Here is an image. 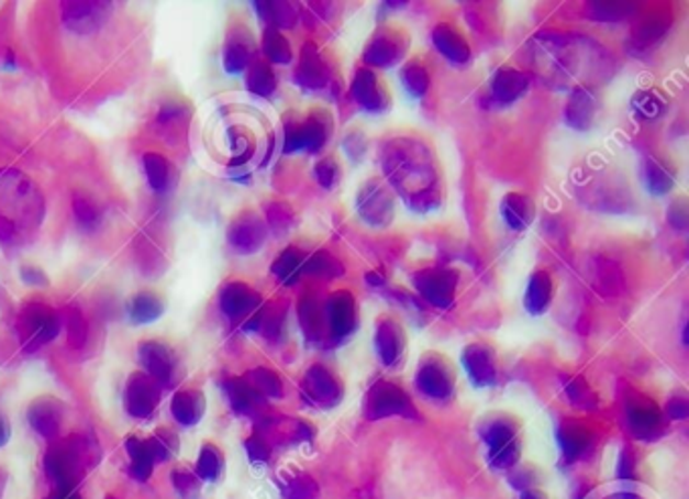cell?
Returning <instances> with one entry per match:
<instances>
[{"label": "cell", "mask_w": 689, "mask_h": 499, "mask_svg": "<svg viewBox=\"0 0 689 499\" xmlns=\"http://www.w3.org/2000/svg\"><path fill=\"white\" fill-rule=\"evenodd\" d=\"M459 275L453 269L445 267H433V269H421L413 275V286L416 293L423 300L437 308V310H449L457 293Z\"/></svg>", "instance_id": "7"}, {"label": "cell", "mask_w": 689, "mask_h": 499, "mask_svg": "<svg viewBox=\"0 0 689 499\" xmlns=\"http://www.w3.org/2000/svg\"><path fill=\"white\" fill-rule=\"evenodd\" d=\"M375 348L385 364H397L407 348V334L399 318L392 313L378 315L375 325Z\"/></svg>", "instance_id": "11"}, {"label": "cell", "mask_w": 689, "mask_h": 499, "mask_svg": "<svg viewBox=\"0 0 689 499\" xmlns=\"http://www.w3.org/2000/svg\"><path fill=\"white\" fill-rule=\"evenodd\" d=\"M431 41H433V47L437 49L438 55L452 65L462 67L471 59L469 41L465 37L464 31L452 21H441L433 26Z\"/></svg>", "instance_id": "10"}, {"label": "cell", "mask_w": 689, "mask_h": 499, "mask_svg": "<svg viewBox=\"0 0 689 499\" xmlns=\"http://www.w3.org/2000/svg\"><path fill=\"white\" fill-rule=\"evenodd\" d=\"M303 269L312 279H332L342 275V265L327 253H315L312 257H308Z\"/></svg>", "instance_id": "20"}, {"label": "cell", "mask_w": 689, "mask_h": 499, "mask_svg": "<svg viewBox=\"0 0 689 499\" xmlns=\"http://www.w3.org/2000/svg\"><path fill=\"white\" fill-rule=\"evenodd\" d=\"M334 118L326 108H312L305 115L293 120L286 134L288 152H308L320 154L324 152L332 134H334Z\"/></svg>", "instance_id": "3"}, {"label": "cell", "mask_w": 689, "mask_h": 499, "mask_svg": "<svg viewBox=\"0 0 689 499\" xmlns=\"http://www.w3.org/2000/svg\"><path fill=\"white\" fill-rule=\"evenodd\" d=\"M352 103L370 115H380L387 112L392 103L389 84L375 69L360 65L352 76L348 89Z\"/></svg>", "instance_id": "5"}, {"label": "cell", "mask_w": 689, "mask_h": 499, "mask_svg": "<svg viewBox=\"0 0 689 499\" xmlns=\"http://www.w3.org/2000/svg\"><path fill=\"white\" fill-rule=\"evenodd\" d=\"M419 388L433 397V399H443L452 392L453 388V373L449 368V363L438 356V354H426L419 368Z\"/></svg>", "instance_id": "12"}, {"label": "cell", "mask_w": 689, "mask_h": 499, "mask_svg": "<svg viewBox=\"0 0 689 499\" xmlns=\"http://www.w3.org/2000/svg\"><path fill=\"white\" fill-rule=\"evenodd\" d=\"M324 330L334 337L351 336L358 325V303L348 289H338L322 301Z\"/></svg>", "instance_id": "8"}, {"label": "cell", "mask_w": 689, "mask_h": 499, "mask_svg": "<svg viewBox=\"0 0 689 499\" xmlns=\"http://www.w3.org/2000/svg\"><path fill=\"white\" fill-rule=\"evenodd\" d=\"M342 164L334 154L322 156L318 163L313 164V178L315 182L326 190H334L342 182Z\"/></svg>", "instance_id": "19"}, {"label": "cell", "mask_w": 689, "mask_h": 499, "mask_svg": "<svg viewBox=\"0 0 689 499\" xmlns=\"http://www.w3.org/2000/svg\"><path fill=\"white\" fill-rule=\"evenodd\" d=\"M399 79H401L402 89L409 93V98L421 100V98H425L426 91L431 88V69H429L425 59L411 57V59L402 63L401 69H399Z\"/></svg>", "instance_id": "17"}, {"label": "cell", "mask_w": 689, "mask_h": 499, "mask_svg": "<svg viewBox=\"0 0 689 499\" xmlns=\"http://www.w3.org/2000/svg\"><path fill=\"white\" fill-rule=\"evenodd\" d=\"M342 148L346 151L352 163H358L366 154V136H364L360 130H351L344 137V142H342Z\"/></svg>", "instance_id": "22"}, {"label": "cell", "mask_w": 689, "mask_h": 499, "mask_svg": "<svg viewBox=\"0 0 689 499\" xmlns=\"http://www.w3.org/2000/svg\"><path fill=\"white\" fill-rule=\"evenodd\" d=\"M527 89H530V77L522 69H515L510 65L500 67L489 81L491 100L500 103V106H510L520 98H524Z\"/></svg>", "instance_id": "13"}, {"label": "cell", "mask_w": 689, "mask_h": 499, "mask_svg": "<svg viewBox=\"0 0 689 499\" xmlns=\"http://www.w3.org/2000/svg\"><path fill=\"white\" fill-rule=\"evenodd\" d=\"M633 106L643 120H659V115L665 112V98L657 91H643L635 98Z\"/></svg>", "instance_id": "21"}, {"label": "cell", "mask_w": 689, "mask_h": 499, "mask_svg": "<svg viewBox=\"0 0 689 499\" xmlns=\"http://www.w3.org/2000/svg\"><path fill=\"white\" fill-rule=\"evenodd\" d=\"M643 185L655 197L667 195L676 187V173L671 170V164L665 163L659 156H649L643 163Z\"/></svg>", "instance_id": "18"}, {"label": "cell", "mask_w": 689, "mask_h": 499, "mask_svg": "<svg viewBox=\"0 0 689 499\" xmlns=\"http://www.w3.org/2000/svg\"><path fill=\"white\" fill-rule=\"evenodd\" d=\"M464 364L477 385H486L496 376V352L484 342H474L465 348Z\"/></svg>", "instance_id": "16"}, {"label": "cell", "mask_w": 689, "mask_h": 499, "mask_svg": "<svg viewBox=\"0 0 689 499\" xmlns=\"http://www.w3.org/2000/svg\"><path fill=\"white\" fill-rule=\"evenodd\" d=\"M385 182L399 195L409 211L429 214L443 204V173L433 146L419 134L385 140L378 152Z\"/></svg>", "instance_id": "1"}, {"label": "cell", "mask_w": 689, "mask_h": 499, "mask_svg": "<svg viewBox=\"0 0 689 499\" xmlns=\"http://www.w3.org/2000/svg\"><path fill=\"white\" fill-rule=\"evenodd\" d=\"M552 300H554V277L548 269L538 267L527 277L526 289H524V310L530 315H542L548 312Z\"/></svg>", "instance_id": "14"}, {"label": "cell", "mask_w": 689, "mask_h": 499, "mask_svg": "<svg viewBox=\"0 0 689 499\" xmlns=\"http://www.w3.org/2000/svg\"><path fill=\"white\" fill-rule=\"evenodd\" d=\"M296 79L300 88L308 89L310 93H324L334 88L332 84L336 81V69L327 51L310 41L300 55Z\"/></svg>", "instance_id": "6"}, {"label": "cell", "mask_w": 689, "mask_h": 499, "mask_svg": "<svg viewBox=\"0 0 689 499\" xmlns=\"http://www.w3.org/2000/svg\"><path fill=\"white\" fill-rule=\"evenodd\" d=\"M397 197L382 178H368L356 192V212L364 225L385 229L394 219Z\"/></svg>", "instance_id": "4"}, {"label": "cell", "mask_w": 689, "mask_h": 499, "mask_svg": "<svg viewBox=\"0 0 689 499\" xmlns=\"http://www.w3.org/2000/svg\"><path fill=\"white\" fill-rule=\"evenodd\" d=\"M599 115H601V98L589 86L575 89V93L568 98L564 108V122L577 132H590L597 125Z\"/></svg>", "instance_id": "9"}, {"label": "cell", "mask_w": 689, "mask_h": 499, "mask_svg": "<svg viewBox=\"0 0 689 499\" xmlns=\"http://www.w3.org/2000/svg\"><path fill=\"white\" fill-rule=\"evenodd\" d=\"M411 49V35L404 31V26L387 25L378 26L373 37L366 41L363 51L364 67L375 71L394 69L397 65L407 62Z\"/></svg>", "instance_id": "2"}, {"label": "cell", "mask_w": 689, "mask_h": 499, "mask_svg": "<svg viewBox=\"0 0 689 499\" xmlns=\"http://www.w3.org/2000/svg\"><path fill=\"white\" fill-rule=\"evenodd\" d=\"M501 221L514 233L526 231L536 219V204L524 192H510L500 202Z\"/></svg>", "instance_id": "15"}]
</instances>
